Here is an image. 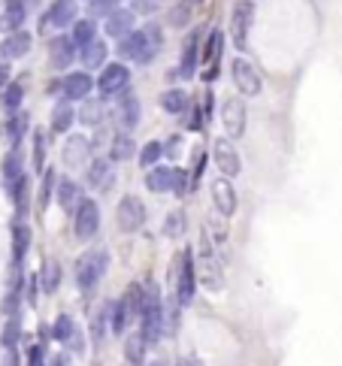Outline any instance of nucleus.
Here are the masks:
<instances>
[{
	"instance_id": "4",
	"label": "nucleus",
	"mask_w": 342,
	"mask_h": 366,
	"mask_svg": "<svg viewBox=\"0 0 342 366\" xmlns=\"http://www.w3.org/2000/svg\"><path fill=\"white\" fill-rule=\"evenodd\" d=\"M197 281L210 290H221L224 288V270H221V257L215 252V245L210 239L200 243V252H197Z\"/></svg>"
},
{
	"instance_id": "22",
	"label": "nucleus",
	"mask_w": 342,
	"mask_h": 366,
	"mask_svg": "<svg viewBox=\"0 0 342 366\" xmlns=\"http://www.w3.org/2000/svg\"><path fill=\"white\" fill-rule=\"evenodd\" d=\"M88 185L94 191H110L115 185V166L112 161H103V157H97V161L88 164Z\"/></svg>"
},
{
	"instance_id": "42",
	"label": "nucleus",
	"mask_w": 342,
	"mask_h": 366,
	"mask_svg": "<svg viewBox=\"0 0 342 366\" xmlns=\"http://www.w3.org/2000/svg\"><path fill=\"white\" fill-rule=\"evenodd\" d=\"M76 327H79V324L73 321L67 312L58 315L55 324H52V339H55V342H61V345H67V342H70V336L76 333Z\"/></svg>"
},
{
	"instance_id": "24",
	"label": "nucleus",
	"mask_w": 342,
	"mask_h": 366,
	"mask_svg": "<svg viewBox=\"0 0 342 366\" xmlns=\"http://www.w3.org/2000/svg\"><path fill=\"white\" fill-rule=\"evenodd\" d=\"M6 197L12 200V209H15V218L24 221L28 218V209H31V179H28V173L15 182V185L6 191Z\"/></svg>"
},
{
	"instance_id": "29",
	"label": "nucleus",
	"mask_w": 342,
	"mask_h": 366,
	"mask_svg": "<svg viewBox=\"0 0 342 366\" xmlns=\"http://www.w3.org/2000/svg\"><path fill=\"white\" fill-rule=\"evenodd\" d=\"M73 121H76V110H73V103H70V100H58V106L52 110V121H49L52 133H67L73 128Z\"/></svg>"
},
{
	"instance_id": "35",
	"label": "nucleus",
	"mask_w": 342,
	"mask_h": 366,
	"mask_svg": "<svg viewBox=\"0 0 342 366\" xmlns=\"http://www.w3.org/2000/svg\"><path fill=\"white\" fill-rule=\"evenodd\" d=\"M37 276H40V290H43V294H55V290L61 288L64 270H61V263H58V261H46L43 270H40Z\"/></svg>"
},
{
	"instance_id": "64",
	"label": "nucleus",
	"mask_w": 342,
	"mask_h": 366,
	"mask_svg": "<svg viewBox=\"0 0 342 366\" xmlns=\"http://www.w3.org/2000/svg\"><path fill=\"white\" fill-rule=\"evenodd\" d=\"M148 366H166L164 360H155V363H148Z\"/></svg>"
},
{
	"instance_id": "10",
	"label": "nucleus",
	"mask_w": 342,
	"mask_h": 366,
	"mask_svg": "<svg viewBox=\"0 0 342 366\" xmlns=\"http://www.w3.org/2000/svg\"><path fill=\"white\" fill-rule=\"evenodd\" d=\"M130 85V70L124 64H103L100 67V76L94 82V88L100 91V97H115Z\"/></svg>"
},
{
	"instance_id": "12",
	"label": "nucleus",
	"mask_w": 342,
	"mask_h": 366,
	"mask_svg": "<svg viewBox=\"0 0 342 366\" xmlns=\"http://www.w3.org/2000/svg\"><path fill=\"white\" fill-rule=\"evenodd\" d=\"M212 161L219 166L221 176L228 179H237L239 173H243V161H239V152L233 148V139H215L212 143Z\"/></svg>"
},
{
	"instance_id": "34",
	"label": "nucleus",
	"mask_w": 342,
	"mask_h": 366,
	"mask_svg": "<svg viewBox=\"0 0 342 366\" xmlns=\"http://www.w3.org/2000/svg\"><path fill=\"white\" fill-rule=\"evenodd\" d=\"M24 100V82L22 79H10L3 88H0V106L3 112H15Z\"/></svg>"
},
{
	"instance_id": "11",
	"label": "nucleus",
	"mask_w": 342,
	"mask_h": 366,
	"mask_svg": "<svg viewBox=\"0 0 342 366\" xmlns=\"http://www.w3.org/2000/svg\"><path fill=\"white\" fill-rule=\"evenodd\" d=\"M221 124H224V133H228V139L246 137V124H248L246 100H239V97L224 100V106H221Z\"/></svg>"
},
{
	"instance_id": "9",
	"label": "nucleus",
	"mask_w": 342,
	"mask_h": 366,
	"mask_svg": "<svg viewBox=\"0 0 342 366\" xmlns=\"http://www.w3.org/2000/svg\"><path fill=\"white\" fill-rule=\"evenodd\" d=\"M146 206H143V200L139 197H133V194H124L119 200V209H115V221H119V230L124 233H137V230H143L146 227Z\"/></svg>"
},
{
	"instance_id": "27",
	"label": "nucleus",
	"mask_w": 342,
	"mask_h": 366,
	"mask_svg": "<svg viewBox=\"0 0 342 366\" xmlns=\"http://www.w3.org/2000/svg\"><path fill=\"white\" fill-rule=\"evenodd\" d=\"M133 10H115L106 15V33L115 40H121V37H128V33L133 31Z\"/></svg>"
},
{
	"instance_id": "26",
	"label": "nucleus",
	"mask_w": 342,
	"mask_h": 366,
	"mask_svg": "<svg viewBox=\"0 0 342 366\" xmlns=\"http://www.w3.org/2000/svg\"><path fill=\"white\" fill-rule=\"evenodd\" d=\"M55 200H58V206L70 215L73 209H76V203L82 200V188L76 185L73 179H58V185H55Z\"/></svg>"
},
{
	"instance_id": "36",
	"label": "nucleus",
	"mask_w": 342,
	"mask_h": 366,
	"mask_svg": "<svg viewBox=\"0 0 342 366\" xmlns=\"http://www.w3.org/2000/svg\"><path fill=\"white\" fill-rule=\"evenodd\" d=\"M188 106H191V100L182 88H166L161 94V110L166 115H182V112H188Z\"/></svg>"
},
{
	"instance_id": "39",
	"label": "nucleus",
	"mask_w": 342,
	"mask_h": 366,
	"mask_svg": "<svg viewBox=\"0 0 342 366\" xmlns=\"http://www.w3.org/2000/svg\"><path fill=\"white\" fill-rule=\"evenodd\" d=\"M94 37H97V24H94V19H76V21H73L70 40H73V46H76V49L88 46Z\"/></svg>"
},
{
	"instance_id": "25",
	"label": "nucleus",
	"mask_w": 342,
	"mask_h": 366,
	"mask_svg": "<svg viewBox=\"0 0 342 366\" xmlns=\"http://www.w3.org/2000/svg\"><path fill=\"white\" fill-rule=\"evenodd\" d=\"M0 176H3V191H10L15 182L24 176V161H22V152L19 146H12L10 152H6L3 164H0Z\"/></svg>"
},
{
	"instance_id": "1",
	"label": "nucleus",
	"mask_w": 342,
	"mask_h": 366,
	"mask_svg": "<svg viewBox=\"0 0 342 366\" xmlns=\"http://www.w3.org/2000/svg\"><path fill=\"white\" fill-rule=\"evenodd\" d=\"M139 333H143L146 345L155 348L164 339V299L161 288L155 279L139 281Z\"/></svg>"
},
{
	"instance_id": "7",
	"label": "nucleus",
	"mask_w": 342,
	"mask_h": 366,
	"mask_svg": "<svg viewBox=\"0 0 342 366\" xmlns=\"http://www.w3.org/2000/svg\"><path fill=\"white\" fill-rule=\"evenodd\" d=\"M230 76H233V85H237L239 94L246 97H257L264 91V79L257 73V67L246 58H233L230 61Z\"/></svg>"
},
{
	"instance_id": "56",
	"label": "nucleus",
	"mask_w": 342,
	"mask_h": 366,
	"mask_svg": "<svg viewBox=\"0 0 342 366\" xmlns=\"http://www.w3.org/2000/svg\"><path fill=\"white\" fill-rule=\"evenodd\" d=\"M46 366H73L70 351H58V354H52V357H46Z\"/></svg>"
},
{
	"instance_id": "59",
	"label": "nucleus",
	"mask_w": 342,
	"mask_h": 366,
	"mask_svg": "<svg viewBox=\"0 0 342 366\" xmlns=\"http://www.w3.org/2000/svg\"><path fill=\"white\" fill-rule=\"evenodd\" d=\"M170 21L176 24V28H179V24H185L188 21V3H179V10L170 12Z\"/></svg>"
},
{
	"instance_id": "13",
	"label": "nucleus",
	"mask_w": 342,
	"mask_h": 366,
	"mask_svg": "<svg viewBox=\"0 0 342 366\" xmlns=\"http://www.w3.org/2000/svg\"><path fill=\"white\" fill-rule=\"evenodd\" d=\"M210 194H212V203H215V212L221 215V218H230L233 212H237L239 200H237V188H233V182L228 176H219L212 179L210 185Z\"/></svg>"
},
{
	"instance_id": "47",
	"label": "nucleus",
	"mask_w": 342,
	"mask_h": 366,
	"mask_svg": "<svg viewBox=\"0 0 342 366\" xmlns=\"http://www.w3.org/2000/svg\"><path fill=\"white\" fill-rule=\"evenodd\" d=\"M182 233H185V212H170L164 221V236L179 239Z\"/></svg>"
},
{
	"instance_id": "18",
	"label": "nucleus",
	"mask_w": 342,
	"mask_h": 366,
	"mask_svg": "<svg viewBox=\"0 0 342 366\" xmlns=\"http://www.w3.org/2000/svg\"><path fill=\"white\" fill-rule=\"evenodd\" d=\"M200 46H203V40H200V33H188V37H185V46H182L179 70H176L182 79H194V76H197V64H200Z\"/></svg>"
},
{
	"instance_id": "2",
	"label": "nucleus",
	"mask_w": 342,
	"mask_h": 366,
	"mask_svg": "<svg viewBox=\"0 0 342 366\" xmlns=\"http://www.w3.org/2000/svg\"><path fill=\"white\" fill-rule=\"evenodd\" d=\"M110 272V252L106 248H88L85 254L76 257V270H73V279H76V288L82 294H91L103 276Z\"/></svg>"
},
{
	"instance_id": "54",
	"label": "nucleus",
	"mask_w": 342,
	"mask_h": 366,
	"mask_svg": "<svg viewBox=\"0 0 342 366\" xmlns=\"http://www.w3.org/2000/svg\"><path fill=\"white\" fill-rule=\"evenodd\" d=\"M67 348H70L73 354H85V333H82V327H76V333L70 336V342H67Z\"/></svg>"
},
{
	"instance_id": "19",
	"label": "nucleus",
	"mask_w": 342,
	"mask_h": 366,
	"mask_svg": "<svg viewBox=\"0 0 342 366\" xmlns=\"http://www.w3.org/2000/svg\"><path fill=\"white\" fill-rule=\"evenodd\" d=\"M31 252V227L28 221H12V272H22V263Z\"/></svg>"
},
{
	"instance_id": "38",
	"label": "nucleus",
	"mask_w": 342,
	"mask_h": 366,
	"mask_svg": "<svg viewBox=\"0 0 342 366\" xmlns=\"http://www.w3.org/2000/svg\"><path fill=\"white\" fill-rule=\"evenodd\" d=\"M221 46H224V37L221 31H210V37H206V43L200 46V64H219L221 58Z\"/></svg>"
},
{
	"instance_id": "5",
	"label": "nucleus",
	"mask_w": 342,
	"mask_h": 366,
	"mask_svg": "<svg viewBox=\"0 0 342 366\" xmlns=\"http://www.w3.org/2000/svg\"><path fill=\"white\" fill-rule=\"evenodd\" d=\"M137 318H139V281H133V285L124 288V294L115 303H110V324L115 333H124Z\"/></svg>"
},
{
	"instance_id": "8",
	"label": "nucleus",
	"mask_w": 342,
	"mask_h": 366,
	"mask_svg": "<svg viewBox=\"0 0 342 366\" xmlns=\"http://www.w3.org/2000/svg\"><path fill=\"white\" fill-rule=\"evenodd\" d=\"M252 21H255V3L252 0H237L230 12V37H233V46L239 52L248 49V33H252Z\"/></svg>"
},
{
	"instance_id": "61",
	"label": "nucleus",
	"mask_w": 342,
	"mask_h": 366,
	"mask_svg": "<svg viewBox=\"0 0 342 366\" xmlns=\"http://www.w3.org/2000/svg\"><path fill=\"white\" fill-rule=\"evenodd\" d=\"M12 79V70H10V61L6 58H0V88L6 85V82Z\"/></svg>"
},
{
	"instance_id": "16",
	"label": "nucleus",
	"mask_w": 342,
	"mask_h": 366,
	"mask_svg": "<svg viewBox=\"0 0 342 366\" xmlns=\"http://www.w3.org/2000/svg\"><path fill=\"white\" fill-rule=\"evenodd\" d=\"M91 91H94V79L88 76L85 70H76V73H67L61 79V100H85Z\"/></svg>"
},
{
	"instance_id": "44",
	"label": "nucleus",
	"mask_w": 342,
	"mask_h": 366,
	"mask_svg": "<svg viewBox=\"0 0 342 366\" xmlns=\"http://www.w3.org/2000/svg\"><path fill=\"white\" fill-rule=\"evenodd\" d=\"M106 327H110V306H103V309L91 318V339H94V345H100L106 339Z\"/></svg>"
},
{
	"instance_id": "57",
	"label": "nucleus",
	"mask_w": 342,
	"mask_h": 366,
	"mask_svg": "<svg viewBox=\"0 0 342 366\" xmlns=\"http://www.w3.org/2000/svg\"><path fill=\"white\" fill-rule=\"evenodd\" d=\"M0 366H22V357L15 348H3V360H0Z\"/></svg>"
},
{
	"instance_id": "21",
	"label": "nucleus",
	"mask_w": 342,
	"mask_h": 366,
	"mask_svg": "<svg viewBox=\"0 0 342 366\" xmlns=\"http://www.w3.org/2000/svg\"><path fill=\"white\" fill-rule=\"evenodd\" d=\"M119 124H121V130H133L139 124V115H143V110H139V97L137 94H130L128 88L121 91V100H119Z\"/></svg>"
},
{
	"instance_id": "49",
	"label": "nucleus",
	"mask_w": 342,
	"mask_h": 366,
	"mask_svg": "<svg viewBox=\"0 0 342 366\" xmlns=\"http://www.w3.org/2000/svg\"><path fill=\"white\" fill-rule=\"evenodd\" d=\"M55 185H58V173L55 170H43V191H40V209H46L49 200L55 194Z\"/></svg>"
},
{
	"instance_id": "20",
	"label": "nucleus",
	"mask_w": 342,
	"mask_h": 366,
	"mask_svg": "<svg viewBox=\"0 0 342 366\" xmlns=\"http://www.w3.org/2000/svg\"><path fill=\"white\" fill-rule=\"evenodd\" d=\"M73 58H76V46H73L70 37H52L49 40V64L55 67V70H67V67L73 64Z\"/></svg>"
},
{
	"instance_id": "23",
	"label": "nucleus",
	"mask_w": 342,
	"mask_h": 366,
	"mask_svg": "<svg viewBox=\"0 0 342 366\" xmlns=\"http://www.w3.org/2000/svg\"><path fill=\"white\" fill-rule=\"evenodd\" d=\"M31 33L28 31H12L3 37V46H0V58H6V61H15V58H24L31 52Z\"/></svg>"
},
{
	"instance_id": "46",
	"label": "nucleus",
	"mask_w": 342,
	"mask_h": 366,
	"mask_svg": "<svg viewBox=\"0 0 342 366\" xmlns=\"http://www.w3.org/2000/svg\"><path fill=\"white\" fill-rule=\"evenodd\" d=\"M206 161H210V155H206V152H194V157H191V170H188V179H191V191H197L200 179H203Z\"/></svg>"
},
{
	"instance_id": "63",
	"label": "nucleus",
	"mask_w": 342,
	"mask_h": 366,
	"mask_svg": "<svg viewBox=\"0 0 342 366\" xmlns=\"http://www.w3.org/2000/svg\"><path fill=\"white\" fill-rule=\"evenodd\" d=\"M3 6H28V0H3Z\"/></svg>"
},
{
	"instance_id": "33",
	"label": "nucleus",
	"mask_w": 342,
	"mask_h": 366,
	"mask_svg": "<svg viewBox=\"0 0 342 366\" xmlns=\"http://www.w3.org/2000/svg\"><path fill=\"white\" fill-rule=\"evenodd\" d=\"M137 155V143L130 139V133H115L112 143H110V161L112 164H121V161H130Z\"/></svg>"
},
{
	"instance_id": "60",
	"label": "nucleus",
	"mask_w": 342,
	"mask_h": 366,
	"mask_svg": "<svg viewBox=\"0 0 342 366\" xmlns=\"http://www.w3.org/2000/svg\"><path fill=\"white\" fill-rule=\"evenodd\" d=\"M157 10V0H137V6H133V12H155Z\"/></svg>"
},
{
	"instance_id": "6",
	"label": "nucleus",
	"mask_w": 342,
	"mask_h": 366,
	"mask_svg": "<svg viewBox=\"0 0 342 366\" xmlns=\"http://www.w3.org/2000/svg\"><path fill=\"white\" fill-rule=\"evenodd\" d=\"M70 215H73V233H76V239L88 243V239L97 236V230H100V206L91 197H82L76 203V209H73Z\"/></svg>"
},
{
	"instance_id": "17",
	"label": "nucleus",
	"mask_w": 342,
	"mask_h": 366,
	"mask_svg": "<svg viewBox=\"0 0 342 366\" xmlns=\"http://www.w3.org/2000/svg\"><path fill=\"white\" fill-rule=\"evenodd\" d=\"M164 49V33L157 24H148V28L139 31V52H137V64H152Z\"/></svg>"
},
{
	"instance_id": "51",
	"label": "nucleus",
	"mask_w": 342,
	"mask_h": 366,
	"mask_svg": "<svg viewBox=\"0 0 342 366\" xmlns=\"http://www.w3.org/2000/svg\"><path fill=\"white\" fill-rule=\"evenodd\" d=\"M88 6H91V19H97V15H110L119 10V0H88Z\"/></svg>"
},
{
	"instance_id": "3",
	"label": "nucleus",
	"mask_w": 342,
	"mask_h": 366,
	"mask_svg": "<svg viewBox=\"0 0 342 366\" xmlns=\"http://www.w3.org/2000/svg\"><path fill=\"white\" fill-rule=\"evenodd\" d=\"M170 276H176V299L182 306L194 303L197 294V261H194V248H182L176 270H170Z\"/></svg>"
},
{
	"instance_id": "28",
	"label": "nucleus",
	"mask_w": 342,
	"mask_h": 366,
	"mask_svg": "<svg viewBox=\"0 0 342 366\" xmlns=\"http://www.w3.org/2000/svg\"><path fill=\"white\" fill-rule=\"evenodd\" d=\"M76 119L85 124V128H103V119H106V110H103V100H82Z\"/></svg>"
},
{
	"instance_id": "37",
	"label": "nucleus",
	"mask_w": 342,
	"mask_h": 366,
	"mask_svg": "<svg viewBox=\"0 0 342 366\" xmlns=\"http://www.w3.org/2000/svg\"><path fill=\"white\" fill-rule=\"evenodd\" d=\"M79 52H82V61H85L88 70H100V67L106 64V55H110V49H106L103 40H97V37H94L88 46H82Z\"/></svg>"
},
{
	"instance_id": "31",
	"label": "nucleus",
	"mask_w": 342,
	"mask_h": 366,
	"mask_svg": "<svg viewBox=\"0 0 342 366\" xmlns=\"http://www.w3.org/2000/svg\"><path fill=\"white\" fill-rule=\"evenodd\" d=\"M28 124H31L28 112H19V110L10 112V119L3 124V133H6V139H10V146H22L24 133H28Z\"/></svg>"
},
{
	"instance_id": "32",
	"label": "nucleus",
	"mask_w": 342,
	"mask_h": 366,
	"mask_svg": "<svg viewBox=\"0 0 342 366\" xmlns=\"http://www.w3.org/2000/svg\"><path fill=\"white\" fill-rule=\"evenodd\" d=\"M146 354H148V345H146L143 333H130L124 339V360L130 366H146Z\"/></svg>"
},
{
	"instance_id": "15",
	"label": "nucleus",
	"mask_w": 342,
	"mask_h": 366,
	"mask_svg": "<svg viewBox=\"0 0 342 366\" xmlns=\"http://www.w3.org/2000/svg\"><path fill=\"white\" fill-rule=\"evenodd\" d=\"M91 139L82 137V133H76V137H67V143L61 148V161L64 166H85L91 161Z\"/></svg>"
},
{
	"instance_id": "62",
	"label": "nucleus",
	"mask_w": 342,
	"mask_h": 366,
	"mask_svg": "<svg viewBox=\"0 0 342 366\" xmlns=\"http://www.w3.org/2000/svg\"><path fill=\"white\" fill-rule=\"evenodd\" d=\"M176 366H203V363H200L197 357H191V354H188V357H182V360H179Z\"/></svg>"
},
{
	"instance_id": "55",
	"label": "nucleus",
	"mask_w": 342,
	"mask_h": 366,
	"mask_svg": "<svg viewBox=\"0 0 342 366\" xmlns=\"http://www.w3.org/2000/svg\"><path fill=\"white\" fill-rule=\"evenodd\" d=\"M24 288H28V290H24V297H28V303L33 306V303H37V290H40V276H37V272L24 279Z\"/></svg>"
},
{
	"instance_id": "48",
	"label": "nucleus",
	"mask_w": 342,
	"mask_h": 366,
	"mask_svg": "<svg viewBox=\"0 0 342 366\" xmlns=\"http://www.w3.org/2000/svg\"><path fill=\"white\" fill-rule=\"evenodd\" d=\"M43 166H46V133L37 130L33 133V170L43 173Z\"/></svg>"
},
{
	"instance_id": "41",
	"label": "nucleus",
	"mask_w": 342,
	"mask_h": 366,
	"mask_svg": "<svg viewBox=\"0 0 342 366\" xmlns=\"http://www.w3.org/2000/svg\"><path fill=\"white\" fill-rule=\"evenodd\" d=\"M24 19H28V6H3V15H0V31L12 33L19 31Z\"/></svg>"
},
{
	"instance_id": "50",
	"label": "nucleus",
	"mask_w": 342,
	"mask_h": 366,
	"mask_svg": "<svg viewBox=\"0 0 342 366\" xmlns=\"http://www.w3.org/2000/svg\"><path fill=\"white\" fill-rule=\"evenodd\" d=\"M173 194L176 197H188L191 194V179H188V170H173Z\"/></svg>"
},
{
	"instance_id": "40",
	"label": "nucleus",
	"mask_w": 342,
	"mask_h": 366,
	"mask_svg": "<svg viewBox=\"0 0 342 366\" xmlns=\"http://www.w3.org/2000/svg\"><path fill=\"white\" fill-rule=\"evenodd\" d=\"M22 339V312L19 315H6L3 321V333H0V345L3 348H15Z\"/></svg>"
},
{
	"instance_id": "58",
	"label": "nucleus",
	"mask_w": 342,
	"mask_h": 366,
	"mask_svg": "<svg viewBox=\"0 0 342 366\" xmlns=\"http://www.w3.org/2000/svg\"><path fill=\"white\" fill-rule=\"evenodd\" d=\"M179 148H182V137H170V139L164 143V155L176 157V155H179Z\"/></svg>"
},
{
	"instance_id": "14",
	"label": "nucleus",
	"mask_w": 342,
	"mask_h": 366,
	"mask_svg": "<svg viewBox=\"0 0 342 366\" xmlns=\"http://www.w3.org/2000/svg\"><path fill=\"white\" fill-rule=\"evenodd\" d=\"M76 10H79L76 0H52V6H49L46 15H43V31L70 28V24L76 21Z\"/></svg>"
},
{
	"instance_id": "43",
	"label": "nucleus",
	"mask_w": 342,
	"mask_h": 366,
	"mask_svg": "<svg viewBox=\"0 0 342 366\" xmlns=\"http://www.w3.org/2000/svg\"><path fill=\"white\" fill-rule=\"evenodd\" d=\"M161 157H164V143H157V139H148V143L139 148V166H143V170L155 166Z\"/></svg>"
},
{
	"instance_id": "30",
	"label": "nucleus",
	"mask_w": 342,
	"mask_h": 366,
	"mask_svg": "<svg viewBox=\"0 0 342 366\" xmlns=\"http://www.w3.org/2000/svg\"><path fill=\"white\" fill-rule=\"evenodd\" d=\"M146 188L155 191V194H166L173 188V166H148L146 173Z\"/></svg>"
},
{
	"instance_id": "45",
	"label": "nucleus",
	"mask_w": 342,
	"mask_h": 366,
	"mask_svg": "<svg viewBox=\"0 0 342 366\" xmlns=\"http://www.w3.org/2000/svg\"><path fill=\"white\" fill-rule=\"evenodd\" d=\"M137 52H139V31H130L128 37L119 40V55L124 61H137Z\"/></svg>"
},
{
	"instance_id": "53",
	"label": "nucleus",
	"mask_w": 342,
	"mask_h": 366,
	"mask_svg": "<svg viewBox=\"0 0 342 366\" xmlns=\"http://www.w3.org/2000/svg\"><path fill=\"white\" fill-rule=\"evenodd\" d=\"M28 366H46V348H43V342L28 345Z\"/></svg>"
},
{
	"instance_id": "52",
	"label": "nucleus",
	"mask_w": 342,
	"mask_h": 366,
	"mask_svg": "<svg viewBox=\"0 0 342 366\" xmlns=\"http://www.w3.org/2000/svg\"><path fill=\"white\" fill-rule=\"evenodd\" d=\"M191 110V115H188V130H194V133H200L206 128V112H203V106H188Z\"/></svg>"
}]
</instances>
